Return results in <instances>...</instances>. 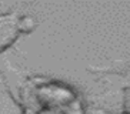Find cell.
<instances>
[{"instance_id": "6da1fadb", "label": "cell", "mask_w": 130, "mask_h": 114, "mask_svg": "<svg viewBox=\"0 0 130 114\" xmlns=\"http://www.w3.org/2000/svg\"><path fill=\"white\" fill-rule=\"evenodd\" d=\"M19 16L16 13H0V53L12 47L19 39Z\"/></svg>"}, {"instance_id": "8992f818", "label": "cell", "mask_w": 130, "mask_h": 114, "mask_svg": "<svg viewBox=\"0 0 130 114\" xmlns=\"http://www.w3.org/2000/svg\"><path fill=\"white\" fill-rule=\"evenodd\" d=\"M44 114H56V113H44Z\"/></svg>"}, {"instance_id": "3957f363", "label": "cell", "mask_w": 130, "mask_h": 114, "mask_svg": "<svg viewBox=\"0 0 130 114\" xmlns=\"http://www.w3.org/2000/svg\"><path fill=\"white\" fill-rule=\"evenodd\" d=\"M17 26H19L20 34H30L36 30V27H37V20L30 14H23V16H19Z\"/></svg>"}, {"instance_id": "7a4b0ae2", "label": "cell", "mask_w": 130, "mask_h": 114, "mask_svg": "<svg viewBox=\"0 0 130 114\" xmlns=\"http://www.w3.org/2000/svg\"><path fill=\"white\" fill-rule=\"evenodd\" d=\"M93 73L100 74H119V76H130V56L123 60L110 61L106 66H97V67H89Z\"/></svg>"}, {"instance_id": "277c9868", "label": "cell", "mask_w": 130, "mask_h": 114, "mask_svg": "<svg viewBox=\"0 0 130 114\" xmlns=\"http://www.w3.org/2000/svg\"><path fill=\"white\" fill-rule=\"evenodd\" d=\"M122 110H123V114H130V87L124 88V91H123Z\"/></svg>"}, {"instance_id": "5b68a950", "label": "cell", "mask_w": 130, "mask_h": 114, "mask_svg": "<svg viewBox=\"0 0 130 114\" xmlns=\"http://www.w3.org/2000/svg\"><path fill=\"white\" fill-rule=\"evenodd\" d=\"M84 114H111V113L106 111L104 108H100V107H90L84 111Z\"/></svg>"}]
</instances>
